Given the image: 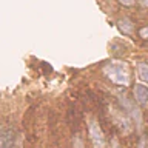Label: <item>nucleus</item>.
Returning a JSON list of instances; mask_svg holds the SVG:
<instances>
[{"instance_id":"9","label":"nucleus","mask_w":148,"mask_h":148,"mask_svg":"<svg viewBox=\"0 0 148 148\" xmlns=\"http://www.w3.org/2000/svg\"><path fill=\"white\" fill-rule=\"evenodd\" d=\"M73 148H83V142L79 136H76L73 139Z\"/></svg>"},{"instance_id":"7","label":"nucleus","mask_w":148,"mask_h":148,"mask_svg":"<svg viewBox=\"0 0 148 148\" xmlns=\"http://www.w3.org/2000/svg\"><path fill=\"white\" fill-rule=\"evenodd\" d=\"M117 25H119V29L122 31L123 34H130V32L133 31V22L130 20V18H127V17L120 18Z\"/></svg>"},{"instance_id":"8","label":"nucleus","mask_w":148,"mask_h":148,"mask_svg":"<svg viewBox=\"0 0 148 148\" xmlns=\"http://www.w3.org/2000/svg\"><path fill=\"white\" fill-rule=\"evenodd\" d=\"M137 71H139V77H140L142 80L148 82V65L147 63H139Z\"/></svg>"},{"instance_id":"5","label":"nucleus","mask_w":148,"mask_h":148,"mask_svg":"<svg viewBox=\"0 0 148 148\" xmlns=\"http://www.w3.org/2000/svg\"><path fill=\"white\" fill-rule=\"evenodd\" d=\"M12 130L9 127H3L0 130V148H12Z\"/></svg>"},{"instance_id":"1","label":"nucleus","mask_w":148,"mask_h":148,"mask_svg":"<svg viewBox=\"0 0 148 148\" xmlns=\"http://www.w3.org/2000/svg\"><path fill=\"white\" fill-rule=\"evenodd\" d=\"M103 73L116 85L127 86L130 83V71L125 63H108V65H105Z\"/></svg>"},{"instance_id":"10","label":"nucleus","mask_w":148,"mask_h":148,"mask_svg":"<svg viewBox=\"0 0 148 148\" xmlns=\"http://www.w3.org/2000/svg\"><path fill=\"white\" fill-rule=\"evenodd\" d=\"M140 37L148 39V26H145V28H142V29H140Z\"/></svg>"},{"instance_id":"2","label":"nucleus","mask_w":148,"mask_h":148,"mask_svg":"<svg viewBox=\"0 0 148 148\" xmlns=\"http://www.w3.org/2000/svg\"><path fill=\"white\" fill-rule=\"evenodd\" d=\"M88 131H90V139H91L92 147L94 148H106L105 134L102 131L100 125L97 123L94 119H91L90 123H88Z\"/></svg>"},{"instance_id":"13","label":"nucleus","mask_w":148,"mask_h":148,"mask_svg":"<svg viewBox=\"0 0 148 148\" xmlns=\"http://www.w3.org/2000/svg\"><path fill=\"white\" fill-rule=\"evenodd\" d=\"M139 3L142 5V6H148V0H137Z\"/></svg>"},{"instance_id":"6","label":"nucleus","mask_w":148,"mask_h":148,"mask_svg":"<svg viewBox=\"0 0 148 148\" xmlns=\"http://www.w3.org/2000/svg\"><path fill=\"white\" fill-rule=\"evenodd\" d=\"M114 120L123 133H130V130H131V120H130V117H127L125 114H114Z\"/></svg>"},{"instance_id":"3","label":"nucleus","mask_w":148,"mask_h":148,"mask_svg":"<svg viewBox=\"0 0 148 148\" xmlns=\"http://www.w3.org/2000/svg\"><path fill=\"white\" fill-rule=\"evenodd\" d=\"M120 100H122V105H123V110L128 111V114L133 117V120H136V125L139 128H140L142 125V116H140V111H139L136 106H134L133 102L128 100V97H120Z\"/></svg>"},{"instance_id":"11","label":"nucleus","mask_w":148,"mask_h":148,"mask_svg":"<svg viewBox=\"0 0 148 148\" xmlns=\"http://www.w3.org/2000/svg\"><path fill=\"white\" fill-rule=\"evenodd\" d=\"M122 5H125V6H131V5H134V0H119Z\"/></svg>"},{"instance_id":"14","label":"nucleus","mask_w":148,"mask_h":148,"mask_svg":"<svg viewBox=\"0 0 148 148\" xmlns=\"http://www.w3.org/2000/svg\"><path fill=\"white\" fill-rule=\"evenodd\" d=\"M113 148H120V147H119V142L116 140V139H114V140H113Z\"/></svg>"},{"instance_id":"4","label":"nucleus","mask_w":148,"mask_h":148,"mask_svg":"<svg viewBox=\"0 0 148 148\" xmlns=\"http://www.w3.org/2000/svg\"><path fill=\"white\" fill-rule=\"evenodd\" d=\"M134 97H136V102L140 106H147L148 105V86L143 85V83H136Z\"/></svg>"},{"instance_id":"12","label":"nucleus","mask_w":148,"mask_h":148,"mask_svg":"<svg viewBox=\"0 0 148 148\" xmlns=\"http://www.w3.org/2000/svg\"><path fill=\"white\" fill-rule=\"evenodd\" d=\"M139 148H147V147H145V139H143V137L140 139V143H139Z\"/></svg>"}]
</instances>
